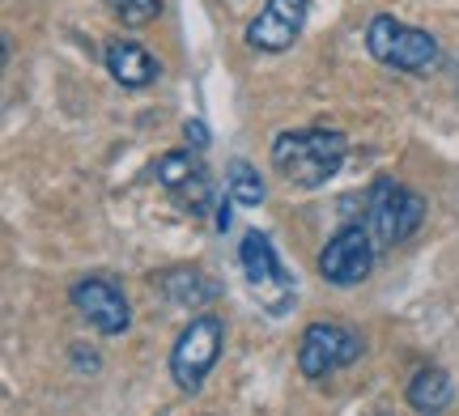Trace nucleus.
<instances>
[{
  "instance_id": "f257e3e1",
  "label": "nucleus",
  "mask_w": 459,
  "mask_h": 416,
  "mask_svg": "<svg viewBox=\"0 0 459 416\" xmlns=\"http://www.w3.org/2000/svg\"><path fill=\"white\" fill-rule=\"evenodd\" d=\"M349 140L336 128H302V132H277L273 140V166L285 183L324 187L344 166Z\"/></svg>"
},
{
  "instance_id": "f03ea898",
  "label": "nucleus",
  "mask_w": 459,
  "mask_h": 416,
  "mask_svg": "<svg viewBox=\"0 0 459 416\" xmlns=\"http://www.w3.org/2000/svg\"><path fill=\"white\" fill-rule=\"evenodd\" d=\"M358 221L370 230L378 250H392V247H400V242H409L412 233L421 230V221H426V200H421V191L395 183V179H375L370 191L361 196Z\"/></svg>"
},
{
  "instance_id": "7ed1b4c3",
  "label": "nucleus",
  "mask_w": 459,
  "mask_h": 416,
  "mask_svg": "<svg viewBox=\"0 0 459 416\" xmlns=\"http://www.w3.org/2000/svg\"><path fill=\"white\" fill-rule=\"evenodd\" d=\"M366 51L375 55L383 68L392 72H409V77H421L438 64V38L421 26H409L392 13H375L370 26H366Z\"/></svg>"
},
{
  "instance_id": "20e7f679",
  "label": "nucleus",
  "mask_w": 459,
  "mask_h": 416,
  "mask_svg": "<svg viewBox=\"0 0 459 416\" xmlns=\"http://www.w3.org/2000/svg\"><path fill=\"white\" fill-rule=\"evenodd\" d=\"M238 267H243V281L260 310H268L273 318L294 310L298 284H294V276L281 267L277 247H273L268 233H260V230L243 233V242H238Z\"/></svg>"
},
{
  "instance_id": "39448f33",
  "label": "nucleus",
  "mask_w": 459,
  "mask_h": 416,
  "mask_svg": "<svg viewBox=\"0 0 459 416\" xmlns=\"http://www.w3.org/2000/svg\"><path fill=\"white\" fill-rule=\"evenodd\" d=\"M221 344H226V323L217 315H196L179 332L175 349H170V378L183 395H196L209 383L217 357H221Z\"/></svg>"
},
{
  "instance_id": "423d86ee",
  "label": "nucleus",
  "mask_w": 459,
  "mask_h": 416,
  "mask_svg": "<svg viewBox=\"0 0 459 416\" xmlns=\"http://www.w3.org/2000/svg\"><path fill=\"white\" fill-rule=\"evenodd\" d=\"M361 335L353 327H344V323H307V332L298 340V369L307 374V378H324L332 369H344L353 366L361 357Z\"/></svg>"
},
{
  "instance_id": "0eeeda50",
  "label": "nucleus",
  "mask_w": 459,
  "mask_h": 416,
  "mask_svg": "<svg viewBox=\"0 0 459 416\" xmlns=\"http://www.w3.org/2000/svg\"><path fill=\"white\" fill-rule=\"evenodd\" d=\"M375 255H378V242L370 238V230L353 221V225H344L341 233H332L324 250H319V276L328 284H358L370 276V267H375Z\"/></svg>"
},
{
  "instance_id": "6e6552de",
  "label": "nucleus",
  "mask_w": 459,
  "mask_h": 416,
  "mask_svg": "<svg viewBox=\"0 0 459 416\" xmlns=\"http://www.w3.org/2000/svg\"><path fill=\"white\" fill-rule=\"evenodd\" d=\"M311 0H264V9L247 21V47L264 55H281L298 43V34L307 30Z\"/></svg>"
},
{
  "instance_id": "1a4fd4ad",
  "label": "nucleus",
  "mask_w": 459,
  "mask_h": 416,
  "mask_svg": "<svg viewBox=\"0 0 459 416\" xmlns=\"http://www.w3.org/2000/svg\"><path fill=\"white\" fill-rule=\"evenodd\" d=\"M68 298L77 306V315L94 327L99 335H124L132 327V306L124 298V289L107 276H82L68 289Z\"/></svg>"
},
{
  "instance_id": "9d476101",
  "label": "nucleus",
  "mask_w": 459,
  "mask_h": 416,
  "mask_svg": "<svg viewBox=\"0 0 459 416\" xmlns=\"http://www.w3.org/2000/svg\"><path fill=\"white\" fill-rule=\"evenodd\" d=\"M153 179L158 187H166L170 196H179L192 213H204L213 204V179H209V166L200 162V149H166L158 162H153Z\"/></svg>"
},
{
  "instance_id": "9b49d317",
  "label": "nucleus",
  "mask_w": 459,
  "mask_h": 416,
  "mask_svg": "<svg viewBox=\"0 0 459 416\" xmlns=\"http://www.w3.org/2000/svg\"><path fill=\"white\" fill-rule=\"evenodd\" d=\"M102 64H107V72H111L124 89H145V85H153L158 81V72H162V64H158L141 43H132V38H115V43H107Z\"/></svg>"
},
{
  "instance_id": "f8f14e48",
  "label": "nucleus",
  "mask_w": 459,
  "mask_h": 416,
  "mask_svg": "<svg viewBox=\"0 0 459 416\" xmlns=\"http://www.w3.org/2000/svg\"><path fill=\"white\" fill-rule=\"evenodd\" d=\"M451 400H455V383H451V374H446L443 366H426V369H417V374H412L409 403L417 408V412L438 416Z\"/></svg>"
},
{
  "instance_id": "ddd939ff",
  "label": "nucleus",
  "mask_w": 459,
  "mask_h": 416,
  "mask_svg": "<svg viewBox=\"0 0 459 416\" xmlns=\"http://www.w3.org/2000/svg\"><path fill=\"white\" fill-rule=\"evenodd\" d=\"M158 284H162V293L175 301V306H204V301H213L217 289H221V284H217L213 276H204L200 267H170Z\"/></svg>"
},
{
  "instance_id": "4468645a",
  "label": "nucleus",
  "mask_w": 459,
  "mask_h": 416,
  "mask_svg": "<svg viewBox=\"0 0 459 416\" xmlns=\"http://www.w3.org/2000/svg\"><path fill=\"white\" fill-rule=\"evenodd\" d=\"M226 183H230V200L243 204V208H260L264 196H268V187H264L260 170L251 166L247 157H234V162H230Z\"/></svg>"
},
{
  "instance_id": "2eb2a0df",
  "label": "nucleus",
  "mask_w": 459,
  "mask_h": 416,
  "mask_svg": "<svg viewBox=\"0 0 459 416\" xmlns=\"http://www.w3.org/2000/svg\"><path fill=\"white\" fill-rule=\"evenodd\" d=\"M107 9H111L124 26H149V21H158V13H162V0H102Z\"/></svg>"
},
{
  "instance_id": "dca6fc26",
  "label": "nucleus",
  "mask_w": 459,
  "mask_h": 416,
  "mask_svg": "<svg viewBox=\"0 0 459 416\" xmlns=\"http://www.w3.org/2000/svg\"><path fill=\"white\" fill-rule=\"evenodd\" d=\"M183 132H187V145H192V149H209V128H204L200 119H187Z\"/></svg>"
},
{
  "instance_id": "f3484780",
  "label": "nucleus",
  "mask_w": 459,
  "mask_h": 416,
  "mask_svg": "<svg viewBox=\"0 0 459 416\" xmlns=\"http://www.w3.org/2000/svg\"><path fill=\"white\" fill-rule=\"evenodd\" d=\"M73 361H77V366H82V374H94V369H99V352L73 349Z\"/></svg>"
}]
</instances>
